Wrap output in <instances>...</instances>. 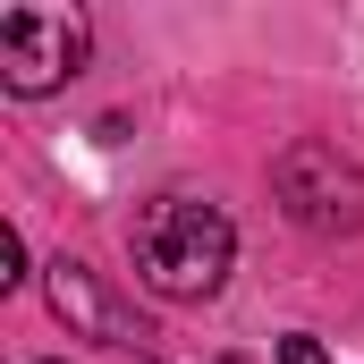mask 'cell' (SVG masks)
<instances>
[{
    "label": "cell",
    "instance_id": "cell-1",
    "mask_svg": "<svg viewBox=\"0 0 364 364\" xmlns=\"http://www.w3.org/2000/svg\"><path fill=\"white\" fill-rule=\"evenodd\" d=\"M136 279L153 288V296H220V279L237 263V229H229V212L220 203H195V195H153L144 212H136Z\"/></svg>",
    "mask_w": 364,
    "mask_h": 364
},
{
    "label": "cell",
    "instance_id": "cell-2",
    "mask_svg": "<svg viewBox=\"0 0 364 364\" xmlns=\"http://www.w3.org/2000/svg\"><path fill=\"white\" fill-rule=\"evenodd\" d=\"M93 51L85 9H0V85L17 102L34 93H60Z\"/></svg>",
    "mask_w": 364,
    "mask_h": 364
},
{
    "label": "cell",
    "instance_id": "cell-3",
    "mask_svg": "<svg viewBox=\"0 0 364 364\" xmlns=\"http://www.w3.org/2000/svg\"><path fill=\"white\" fill-rule=\"evenodd\" d=\"M272 186H279V203H288V220L314 229V237H356L364 229V170L339 144H288Z\"/></svg>",
    "mask_w": 364,
    "mask_h": 364
},
{
    "label": "cell",
    "instance_id": "cell-4",
    "mask_svg": "<svg viewBox=\"0 0 364 364\" xmlns=\"http://www.w3.org/2000/svg\"><path fill=\"white\" fill-rule=\"evenodd\" d=\"M51 314H60L77 339H102V348H144V339H153V331H144V314H136V305H119V296L102 288V272L77 263V255H60V263H51Z\"/></svg>",
    "mask_w": 364,
    "mask_h": 364
},
{
    "label": "cell",
    "instance_id": "cell-5",
    "mask_svg": "<svg viewBox=\"0 0 364 364\" xmlns=\"http://www.w3.org/2000/svg\"><path fill=\"white\" fill-rule=\"evenodd\" d=\"M26 279V246H17V229H0V288H17Z\"/></svg>",
    "mask_w": 364,
    "mask_h": 364
},
{
    "label": "cell",
    "instance_id": "cell-6",
    "mask_svg": "<svg viewBox=\"0 0 364 364\" xmlns=\"http://www.w3.org/2000/svg\"><path fill=\"white\" fill-rule=\"evenodd\" d=\"M279 364H331V356H322V339L296 331V339H279Z\"/></svg>",
    "mask_w": 364,
    "mask_h": 364
}]
</instances>
